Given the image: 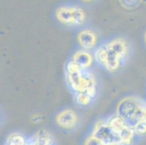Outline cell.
<instances>
[{"mask_svg":"<svg viewBox=\"0 0 146 145\" xmlns=\"http://www.w3.org/2000/svg\"><path fill=\"white\" fill-rule=\"evenodd\" d=\"M145 120L146 121V105H145Z\"/></svg>","mask_w":146,"mask_h":145,"instance_id":"d6986e66","label":"cell"},{"mask_svg":"<svg viewBox=\"0 0 146 145\" xmlns=\"http://www.w3.org/2000/svg\"><path fill=\"white\" fill-rule=\"evenodd\" d=\"M146 102L136 96H128L119 101L116 107V114L130 126H133L145 119Z\"/></svg>","mask_w":146,"mask_h":145,"instance_id":"3957f363","label":"cell"},{"mask_svg":"<svg viewBox=\"0 0 146 145\" xmlns=\"http://www.w3.org/2000/svg\"><path fill=\"white\" fill-rule=\"evenodd\" d=\"M55 17L65 26L76 27L84 23L86 13L83 8L76 5H65L57 8Z\"/></svg>","mask_w":146,"mask_h":145,"instance_id":"277c9868","label":"cell"},{"mask_svg":"<svg viewBox=\"0 0 146 145\" xmlns=\"http://www.w3.org/2000/svg\"><path fill=\"white\" fill-rule=\"evenodd\" d=\"M133 130L135 135L143 136L146 134V121L145 119L141 120L133 126Z\"/></svg>","mask_w":146,"mask_h":145,"instance_id":"4fadbf2b","label":"cell"},{"mask_svg":"<svg viewBox=\"0 0 146 145\" xmlns=\"http://www.w3.org/2000/svg\"><path fill=\"white\" fill-rule=\"evenodd\" d=\"M53 139L51 134L44 129H41L37 131L32 138V142L35 145H52Z\"/></svg>","mask_w":146,"mask_h":145,"instance_id":"30bf717a","label":"cell"},{"mask_svg":"<svg viewBox=\"0 0 146 145\" xmlns=\"http://www.w3.org/2000/svg\"><path fill=\"white\" fill-rule=\"evenodd\" d=\"M32 121H34V122L38 123L39 121H42V117L39 115H34L32 118Z\"/></svg>","mask_w":146,"mask_h":145,"instance_id":"9a60e30c","label":"cell"},{"mask_svg":"<svg viewBox=\"0 0 146 145\" xmlns=\"http://www.w3.org/2000/svg\"><path fill=\"white\" fill-rule=\"evenodd\" d=\"M84 145H105L100 140L94 136L92 134L90 135L84 142Z\"/></svg>","mask_w":146,"mask_h":145,"instance_id":"5bb4252c","label":"cell"},{"mask_svg":"<svg viewBox=\"0 0 146 145\" xmlns=\"http://www.w3.org/2000/svg\"><path fill=\"white\" fill-rule=\"evenodd\" d=\"M144 40H145V44H146V31L144 34Z\"/></svg>","mask_w":146,"mask_h":145,"instance_id":"ac0fdd59","label":"cell"},{"mask_svg":"<svg viewBox=\"0 0 146 145\" xmlns=\"http://www.w3.org/2000/svg\"><path fill=\"white\" fill-rule=\"evenodd\" d=\"M92 134L101 141L104 144L113 142H119L117 134L108 123L105 121H98L94 125Z\"/></svg>","mask_w":146,"mask_h":145,"instance_id":"5b68a950","label":"cell"},{"mask_svg":"<svg viewBox=\"0 0 146 145\" xmlns=\"http://www.w3.org/2000/svg\"><path fill=\"white\" fill-rule=\"evenodd\" d=\"M105 145H121V144L119 143V142H111V143L106 144Z\"/></svg>","mask_w":146,"mask_h":145,"instance_id":"2e32d148","label":"cell"},{"mask_svg":"<svg viewBox=\"0 0 146 145\" xmlns=\"http://www.w3.org/2000/svg\"><path fill=\"white\" fill-rule=\"evenodd\" d=\"M118 139L121 145H130L132 143L135 134L132 127H130L127 123L121 127L117 131Z\"/></svg>","mask_w":146,"mask_h":145,"instance_id":"9c48e42d","label":"cell"},{"mask_svg":"<svg viewBox=\"0 0 146 145\" xmlns=\"http://www.w3.org/2000/svg\"><path fill=\"white\" fill-rule=\"evenodd\" d=\"M78 43L83 50H92L96 46L98 42L95 32L91 29H83L77 35Z\"/></svg>","mask_w":146,"mask_h":145,"instance_id":"52a82bcc","label":"cell"},{"mask_svg":"<svg viewBox=\"0 0 146 145\" xmlns=\"http://www.w3.org/2000/svg\"><path fill=\"white\" fill-rule=\"evenodd\" d=\"M26 145H35V144H31V143L30 144H26Z\"/></svg>","mask_w":146,"mask_h":145,"instance_id":"ffe728a7","label":"cell"},{"mask_svg":"<svg viewBox=\"0 0 146 145\" xmlns=\"http://www.w3.org/2000/svg\"><path fill=\"white\" fill-rule=\"evenodd\" d=\"M66 80L74 94L87 93L95 98L97 94V80L91 71L81 68L74 61H69L66 68Z\"/></svg>","mask_w":146,"mask_h":145,"instance_id":"7a4b0ae2","label":"cell"},{"mask_svg":"<svg viewBox=\"0 0 146 145\" xmlns=\"http://www.w3.org/2000/svg\"><path fill=\"white\" fill-rule=\"evenodd\" d=\"M79 117L74 110L66 109L60 113L55 117V122L60 127L64 129L71 130L77 126Z\"/></svg>","mask_w":146,"mask_h":145,"instance_id":"8992f818","label":"cell"},{"mask_svg":"<svg viewBox=\"0 0 146 145\" xmlns=\"http://www.w3.org/2000/svg\"><path fill=\"white\" fill-rule=\"evenodd\" d=\"M94 60V55H92L91 52H90L88 50L82 49L78 50L73 54L71 60L74 61L81 68L87 70L92 65Z\"/></svg>","mask_w":146,"mask_h":145,"instance_id":"ba28073f","label":"cell"},{"mask_svg":"<svg viewBox=\"0 0 146 145\" xmlns=\"http://www.w3.org/2000/svg\"><path fill=\"white\" fill-rule=\"evenodd\" d=\"M82 1H83V2H92L93 0H82Z\"/></svg>","mask_w":146,"mask_h":145,"instance_id":"e0dca14e","label":"cell"},{"mask_svg":"<svg viewBox=\"0 0 146 145\" xmlns=\"http://www.w3.org/2000/svg\"><path fill=\"white\" fill-rule=\"evenodd\" d=\"M5 145H26V142L21 134L14 133L7 136Z\"/></svg>","mask_w":146,"mask_h":145,"instance_id":"8fae6325","label":"cell"},{"mask_svg":"<svg viewBox=\"0 0 146 145\" xmlns=\"http://www.w3.org/2000/svg\"><path fill=\"white\" fill-rule=\"evenodd\" d=\"M94 98H92L91 96L89 95L87 93H77L75 94V100L77 105L82 107H85L89 105Z\"/></svg>","mask_w":146,"mask_h":145,"instance_id":"7c38bea8","label":"cell"},{"mask_svg":"<svg viewBox=\"0 0 146 145\" xmlns=\"http://www.w3.org/2000/svg\"><path fill=\"white\" fill-rule=\"evenodd\" d=\"M129 52V45L125 38L117 37L97 48L95 60L111 73L117 71Z\"/></svg>","mask_w":146,"mask_h":145,"instance_id":"6da1fadb","label":"cell"}]
</instances>
